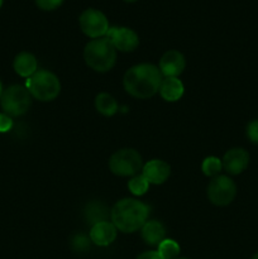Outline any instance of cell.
<instances>
[{
    "mask_svg": "<svg viewBox=\"0 0 258 259\" xmlns=\"http://www.w3.org/2000/svg\"><path fill=\"white\" fill-rule=\"evenodd\" d=\"M164 237H166V230L159 222L151 220L142 227V238L147 244L159 245V243L164 240Z\"/></svg>",
    "mask_w": 258,
    "mask_h": 259,
    "instance_id": "2e32d148",
    "label": "cell"
},
{
    "mask_svg": "<svg viewBox=\"0 0 258 259\" xmlns=\"http://www.w3.org/2000/svg\"><path fill=\"white\" fill-rule=\"evenodd\" d=\"M223 163L218 157H206L202 162L201 169L205 176L207 177H217L219 176V172L222 171Z\"/></svg>",
    "mask_w": 258,
    "mask_h": 259,
    "instance_id": "44dd1931",
    "label": "cell"
},
{
    "mask_svg": "<svg viewBox=\"0 0 258 259\" xmlns=\"http://www.w3.org/2000/svg\"><path fill=\"white\" fill-rule=\"evenodd\" d=\"M124 2H126V3H136L137 0H124Z\"/></svg>",
    "mask_w": 258,
    "mask_h": 259,
    "instance_id": "83f0119b",
    "label": "cell"
},
{
    "mask_svg": "<svg viewBox=\"0 0 258 259\" xmlns=\"http://www.w3.org/2000/svg\"><path fill=\"white\" fill-rule=\"evenodd\" d=\"M149 207L136 199H123L110 211L114 227L123 233H134L147 223Z\"/></svg>",
    "mask_w": 258,
    "mask_h": 259,
    "instance_id": "7a4b0ae2",
    "label": "cell"
},
{
    "mask_svg": "<svg viewBox=\"0 0 258 259\" xmlns=\"http://www.w3.org/2000/svg\"><path fill=\"white\" fill-rule=\"evenodd\" d=\"M83 60L96 72H108L116 62V50L109 38H96L85 46Z\"/></svg>",
    "mask_w": 258,
    "mask_h": 259,
    "instance_id": "3957f363",
    "label": "cell"
},
{
    "mask_svg": "<svg viewBox=\"0 0 258 259\" xmlns=\"http://www.w3.org/2000/svg\"><path fill=\"white\" fill-rule=\"evenodd\" d=\"M109 212L105 205H103L99 201H91L86 205L85 207V219L91 227L99 223L108 222Z\"/></svg>",
    "mask_w": 258,
    "mask_h": 259,
    "instance_id": "e0dca14e",
    "label": "cell"
},
{
    "mask_svg": "<svg viewBox=\"0 0 258 259\" xmlns=\"http://www.w3.org/2000/svg\"><path fill=\"white\" fill-rule=\"evenodd\" d=\"M109 168L120 177H133L143 168L142 157L136 149H119L109 159Z\"/></svg>",
    "mask_w": 258,
    "mask_h": 259,
    "instance_id": "8992f818",
    "label": "cell"
},
{
    "mask_svg": "<svg viewBox=\"0 0 258 259\" xmlns=\"http://www.w3.org/2000/svg\"><path fill=\"white\" fill-rule=\"evenodd\" d=\"M95 108L101 115L113 116L118 111V103L111 95L101 93L95 98Z\"/></svg>",
    "mask_w": 258,
    "mask_h": 259,
    "instance_id": "ac0fdd59",
    "label": "cell"
},
{
    "mask_svg": "<svg viewBox=\"0 0 258 259\" xmlns=\"http://www.w3.org/2000/svg\"><path fill=\"white\" fill-rule=\"evenodd\" d=\"M207 199L217 206H227L237 195V186L228 176H217L207 186Z\"/></svg>",
    "mask_w": 258,
    "mask_h": 259,
    "instance_id": "52a82bcc",
    "label": "cell"
},
{
    "mask_svg": "<svg viewBox=\"0 0 258 259\" xmlns=\"http://www.w3.org/2000/svg\"><path fill=\"white\" fill-rule=\"evenodd\" d=\"M142 175L147 179L149 184L162 185L167 181L171 175V167L168 163L161 159H152L147 162L142 168Z\"/></svg>",
    "mask_w": 258,
    "mask_h": 259,
    "instance_id": "7c38bea8",
    "label": "cell"
},
{
    "mask_svg": "<svg viewBox=\"0 0 258 259\" xmlns=\"http://www.w3.org/2000/svg\"><path fill=\"white\" fill-rule=\"evenodd\" d=\"M176 259H187V258H176Z\"/></svg>",
    "mask_w": 258,
    "mask_h": 259,
    "instance_id": "4dcf8cb0",
    "label": "cell"
},
{
    "mask_svg": "<svg viewBox=\"0 0 258 259\" xmlns=\"http://www.w3.org/2000/svg\"><path fill=\"white\" fill-rule=\"evenodd\" d=\"M149 182L147 181L146 177L143 175H136L132 177L128 182V189L136 196H142L148 191Z\"/></svg>",
    "mask_w": 258,
    "mask_h": 259,
    "instance_id": "ffe728a7",
    "label": "cell"
},
{
    "mask_svg": "<svg viewBox=\"0 0 258 259\" xmlns=\"http://www.w3.org/2000/svg\"><path fill=\"white\" fill-rule=\"evenodd\" d=\"M252 259H258V252H257V253H255V254H254V255H253V257H252Z\"/></svg>",
    "mask_w": 258,
    "mask_h": 259,
    "instance_id": "f1b7e54d",
    "label": "cell"
},
{
    "mask_svg": "<svg viewBox=\"0 0 258 259\" xmlns=\"http://www.w3.org/2000/svg\"><path fill=\"white\" fill-rule=\"evenodd\" d=\"M25 88L30 95L39 101H52L61 91V82L55 73L46 70H38L28 77Z\"/></svg>",
    "mask_w": 258,
    "mask_h": 259,
    "instance_id": "277c9868",
    "label": "cell"
},
{
    "mask_svg": "<svg viewBox=\"0 0 258 259\" xmlns=\"http://www.w3.org/2000/svg\"><path fill=\"white\" fill-rule=\"evenodd\" d=\"M2 94H3V85L2 82H0V98H2Z\"/></svg>",
    "mask_w": 258,
    "mask_h": 259,
    "instance_id": "4316f807",
    "label": "cell"
},
{
    "mask_svg": "<svg viewBox=\"0 0 258 259\" xmlns=\"http://www.w3.org/2000/svg\"><path fill=\"white\" fill-rule=\"evenodd\" d=\"M184 83L177 77H166L162 80L161 86H159V94L162 99L168 103L180 100L184 95Z\"/></svg>",
    "mask_w": 258,
    "mask_h": 259,
    "instance_id": "5bb4252c",
    "label": "cell"
},
{
    "mask_svg": "<svg viewBox=\"0 0 258 259\" xmlns=\"http://www.w3.org/2000/svg\"><path fill=\"white\" fill-rule=\"evenodd\" d=\"M13 128V120L12 116L8 114L2 113L0 114V133H7Z\"/></svg>",
    "mask_w": 258,
    "mask_h": 259,
    "instance_id": "d4e9b609",
    "label": "cell"
},
{
    "mask_svg": "<svg viewBox=\"0 0 258 259\" xmlns=\"http://www.w3.org/2000/svg\"><path fill=\"white\" fill-rule=\"evenodd\" d=\"M32 104V95L22 85H13L5 89L0 98V105L9 116H20L28 111Z\"/></svg>",
    "mask_w": 258,
    "mask_h": 259,
    "instance_id": "5b68a950",
    "label": "cell"
},
{
    "mask_svg": "<svg viewBox=\"0 0 258 259\" xmlns=\"http://www.w3.org/2000/svg\"><path fill=\"white\" fill-rule=\"evenodd\" d=\"M116 230L113 223H99L91 227L90 240L99 247H108L116 239Z\"/></svg>",
    "mask_w": 258,
    "mask_h": 259,
    "instance_id": "4fadbf2b",
    "label": "cell"
},
{
    "mask_svg": "<svg viewBox=\"0 0 258 259\" xmlns=\"http://www.w3.org/2000/svg\"><path fill=\"white\" fill-rule=\"evenodd\" d=\"M72 248L76 252H86L88 249H90V240L83 234L76 235L72 240Z\"/></svg>",
    "mask_w": 258,
    "mask_h": 259,
    "instance_id": "7402d4cb",
    "label": "cell"
},
{
    "mask_svg": "<svg viewBox=\"0 0 258 259\" xmlns=\"http://www.w3.org/2000/svg\"><path fill=\"white\" fill-rule=\"evenodd\" d=\"M106 38H109L114 48L120 51V52H132L139 45L138 34L133 29L124 27L109 28L108 33H106Z\"/></svg>",
    "mask_w": 258,
    "mask_h": 259,
    "instance_id": "9c48e42d",
    "label": "cell"
},
{
    "mask_svg": "<svg viewBox=\"0 0 258 259\" xmlns=\"http://www.w3.org/2000/svg\"><path fill=\"white\" fill-rule=\"evenodd\" d=\"M78 23H80V28L83 34L93 39L106 35L109 28H110L105 14L100 10L91 9V8L81 13Z\"/></svg>",
    "mask_w": 258,
    "mask_h": 259,
    "instance_id": "ba28073f",
    "label": "cell"
},
{
    "mask_svg": "<svg viewBox=\"0 0 258 259\" xmlns=\"http://www.w3.org/2000/svg\"><path fill=\"white\" fill-rule=\"evenodd\" d=\"M186 66L184 55L179 51H167L159 60V71L164 77H177L181 75Z\"/></svg>",
    "mask_w": 258,
    "mask_h": 259,
    "instance_id": "30bf717a",
    "label": "cell"
},
{
    "mask_svg": "<svg viewBox=\"0 0 258 259\" xmlns=\"http://www.w3.org/2000/svg\"><path fill=\"white\" fill-rule=\"evenodd\" d=\"M2 5H3V0H0V8H2Z\"/></svg>",
    "mask_w": 258,
    "mask_h": 259,
    "instance_id": "f546056e",
    "label": "cell"
},
{
    "mask_svg": "<svg viewBox=\"0 0 258 259\" xmlns=\"http://www.w3.org/2000/svg\"><path fill=\"white\" fill-rule=\"evenodd\" d=\"M65 0H35V5L45 12H51L62 5Z\"/></svg>",
    "mask_w": 258,
    "mask_h": 259,
    "instance_id": "603a6c76",
    "label": "cell"
},
{
    "mask_svg": "<svg viewBox=\"0 0 258 259\" xmlns=\"http://www.w3.org/2000/svg\"><path fill=\"white\" fill-rule=\"evenodd\" d=\"M162 73L158 67L151 63H141L129 68L123 78L126 93L137 99H148L159 91Z\"/></svg>",
    "mask_w": 258,
    "mask_h": 259,
    "instance_id": "6da1fadb",
    "label": "cell"
},
{
    "mask_svg": "<svg viewBox=\"0 0 258 259\" xmlns=\"http://www.w3.org/2000/svg\"><path fill=\"white\" fill-rule=\"evenodd\" d=\"M137 259H163L159 255V253L157 250H147L143 252L142 254H139Z\"/></svg>",
    "mask_w": 258,
    "mask_h": 259,
    "instance_id": "484cf974",
    "label": "cell"
},
{
    "mask_svg": "<svg viewBox=\"0 0 258 259\" xmlns=\"http://www.w3.org/2000/svg\"><path fill=\"white\" fill-rule=\"evenodd\" d=\"M223 167L230 175H239L248 167L249 154L243 148H232L223 157Z\"/></svg>",
    "mask_w": 258,
    "mask_h": 259,
    "instance_id": "8fae6325",
    "label": "cell"
},
{
    "mask_svg": "<svg viewBox=\"0 0 258 259\" xmlns=\"http://www.w3.org/2000/svg\"><path fill=\"white\" fill-rule=\"evenodd\" d=\"M247 137L253 143H258V120H253L248 124Z\"/></svg>",
    "mask_w": 258,
    "mask_h": 259,
    "instance_id": "cb8c5ba5",
    "label": "cell"
},
{
    "mask_svg": "<svg viewBox=\"0 0 258 259\" xmlns=\"http://www.w3.org/2000/svg\"><path fill=\"white\" fill-rule=\"evenodd\" d=\"M157 252L163 259H176L180 254V245L175 240L164 239L163 242L159 243Z\"/></svg>",
    "mask_w": 258,
    "mask_h": 259,
    "instance_id": "d6986e66",
    "label": "cell"
},
{
    "mask_svg": "<svg viewBox=\"0 0 258 259\" xmlns=\"http://www.w3.org/2000/svg\"><path fill=\"white\" fill-rule=\"evenodd\" d=\"M13 67H14V71L18 75L22 76V77L28 78L32 75H34L38 71L37 58H35L32 53L20 52L19 55L14 58Z\"/></svg>",
    "mask_w": 258,
    "mask_h": 259,
    "instance_id": "9a60e30c",
    "label": "cell"
}]
</instances>
